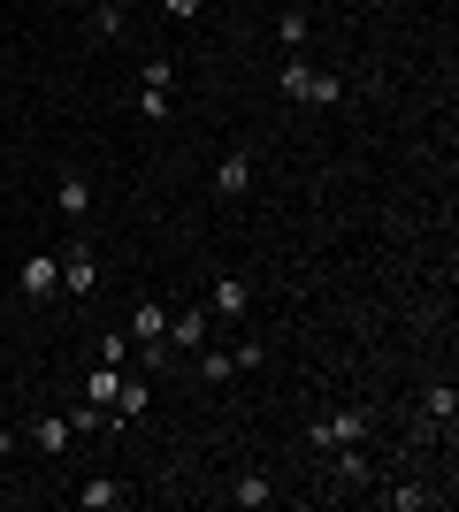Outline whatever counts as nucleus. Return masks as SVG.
<instances>
[{"label":"nucleus","instance_id":"f257e3e1","mask_svg":"<svg viewBox=\"0 0 459 512\" xmlns=\"http://www.w3.org/2000/svg\"><path fill=\"white\" fill-rule=\"evenodd\" d=\"M368 406H345V413H329V421H314L306 428V444L314 451H337V444H368Z\"/></svg>","mask_w":459,"mask_h":512},{"label":"nucleus","instance_id":"f03ea898","mask_svg":"<svg viewBox=\"0 0 459 512\" xmlns=\"http://www.w3.org/2000/svg\"><path fill=\"white\" fill-rule=\"evenodd\" d=\"M62 291H69V299H77V306H85L92 291H100V253H92L85 237H77V245H69V253H62Z\"/></svg>","mask_w":459,"mask_h":512},{"label":"nucleus","instance_id":"7ed1b4c3","mask_svg":"<svg viewBox=\"0 0 459 512\" xmlns=\"http://www.w3.org/2000/svg\"><path fill=\"white\" fill-rule=\"evenodd\" d=\"M215 337V314H207V306H169V352H199V344Z\"/></svg>","mask_w":459,"mask_h":512},{"label":"nucleus","instance_id":"20e7f679","mask_svg":"<svg viewBox=\"0 0 459 512\" xmlns=\"http://www.w3.org/2000/svg\"><path fill=\"white\" fill-rule=\"evenodd\" d=\"M16 283H23V299H31V306H46L54 291H62V253H31Z\"/></svg>","mask_w":459,"mask_h":512},{"label":"nucleus","instance_id":"39448f33","mask_svg":"<svg viewBox=\"0 0 459 512\" xmlns=\"http://www.w3.org/2000/svg\"><path fill=\"white\" fill-rule=\"evenodd\" d=\"M207 314H215V321H245V314H253V283H245V276H215Z\"/></svg>","mask_w":459,"mask_h":512},{"label":"nucleus","instance_id":"423d86ee","mask_svg":"<svg viewBox=\"0 0 459 512\" xmlns=\"http://www.w3.org/2000/svg\"><path fill=\"white\" fill-rule=\"evenodd\" d=\"M215 192L222 199H245V192H253V153H222V161H215Z\"/></svg>","mask_w":459,"mask_h":512},{"label":"nucleus","instance_id":"0eeeda50","mask_svg":"<svg viewBox=\"0 0 459 512\" xmlns=\"http://www.w3.org/2000/svg\"><path fill=\"white\" fill-rule=\"evenodd\" d=\"M329 459H337V482H345V490H368V482H375V467H368V451H360V444H337Z\"/></svg>","mask_w":459,"mask_h":512},{"label":"nucleus","instance_id":"6e6552de","mask_svg":"<svg viewBox=\"0 0 459 512\" xmlns=\"http://www.w3.org/2000/svg\"><path fill=\"white\" fill-rule=\"evenodd\" d=\"M54 207H62L69 222H85V214H92V184H85V176H77V169H69L62 184H54Z\"/></svg>","mask_w":459,"mask_h":512},{"label":"nucleus","instance_id":"1a4fd4ad","mask_svg":"<svg viewBox=\"0 0 459 512\" xmlns=\"http://www.w3.org/2000/svg\"><path fill=\"white\" fill-rule=\"evenodd\" d=\"M69 436H77V428H69V413H39V421H31V444H39L46 459H54V451H69Z\"/></svg>","mask_w":459,"mask_h":512},{"label":"nucleus","instance_id":"9d476101","mask_svg":"<svg viewBox=\"0 0 459 512\" xmlns=\"http://www.w3.org/2000/svg\"><path fill=\"white\" fill-rule=\"evenodd\" d=\"M77 505H85V512H115V505H131V490L100 474V482H85V490H77Z\"/></svg>","mask_w":459,"mask_h":512},{"label":"nucleus","instance_id":"9b49d317","mask_svg":"<svg viewBox=\"0 0 459 512\" xmlns=\"http://www.w3.org/2000/svg\"><path fill=\"white\" fill-rule=\"evenodd\" d=\"M192 375H199V383H230V375H238V352H215V344H199V352H192Z\"/></svg>","mask_w":459,"mask_h":512},{"label":"nucleus","instance_id":"f8f14e48","mask_svg":"<svg viewBox=\"0 0 459 512\" xmlns=\"http://www.w3.org/2000/svg\"><path fill=\"white\" fill-rule=\"evenodd\" d=\"M115 383H123V367H108V360H100V367L85 375V406H100V413H108V406H115Z\"/></svg>","mask_w":459,"mask_h":512},{"label":"nucleus","instance_id":"ddd939ff","mask_svg":"<svg viewBox=\"0 0 459 512\" xmlns=\"http://www.w3.org/2000/svg\"><path fill=\"white\" fill-rule=\"evenodd\" d=\"M230 505H245V512L276 505V490H268V474H238V482H230Z\"/></svg>","mask_w":459,"mask_h":512},{"label":"nucleus","instance_id":"4468645a","mask_svg":"<svg viewBox=\"0 0 459 512\" xmlns=\"http://www.w3.org/2000/svg\"><path fill=\"white\" fill-rule=\"evenodd\" d=\"M153 406V383H146V375H138V383H115V406L108 413H123V421H138V413H146Z\"/></svg>","mask_w":459,"mask_h":512},{"label":"nucleus","instance_id":"2eb2a0df","mask_svg":"<svg viewBox=\"0 0 459 512\" xmlns=\"http://www.w3.org/2000/svg\"><path fill=\"white\" fill-rule=\"evenodd\" d=\"M337 100H345V77L314 69V77H306V100H299V107H337Z\"/></svg>","mask_w":459,"mask_h":512},{"label":"nucleus","instance_id":"dca6fc26","mask_svg":"<svg viewBox=\"0 0 459 512\" xmlns=\"http://www.w3.org/2000/svg\"><path fill=\"white\" fill-rule=\"evenodd\" d=\"M123 16H131V0H92V31H100V39H115Z\"/></svg>","mask_w":459,"mask_h":512},{"label":"nucleus","instance_id":"f3484780","mask_svg":"<svg viewBox=\"0 0 459 512\" xmlns=\"http://www.w3.org/2000/svg\"><path fill=\"white\" fill-rule=\"evenodd\" d=\"M276 46H284V54H306V8H284V23H276Z\"/></svg>","mask_w":459,"mask_h":512},{"label":"nucleus","instance_id":"a211bd4d","mask_svg":"<svg viewBox=\"0 0 459 512\" xmlns=\"http://www.w3.org/2000/svg\"><path fill=\"white\" fill-rule=\"evenodd\" d=\"M421 413H429V421H444V428H452V413H459L452 383H429V398H421Z\"/></svg>","mask_w":459,"mask_h":512},{"label":"nucleus","instance_id":"6ab92c4d","mask_svg":"<svg viewBox=\"0 0 459 512\" xmlns=\"http://www.w3.org/2000/svg\"><path fill=\"white\" fill-rule=\"evenodd\" d=\"M138 115H146V123H169V92H161V85H138Z\"/></svg>","mask_w":459,"mask_h":512},{"label":"nucleus","instance_id":"aec40b11","mask_svg":"<svg viewBox=\"0 0 459 512\" xmlns=\"http://www.w3.org/2000/svg\"><path fill=\"white\" fill-rule=\"evenodd\" d=\"M138 85H161V92H169L176 85V62H169V54H153V62L138 69Z\"/></svg>","mask_w":459,"mask_h":512},{"label":"nucleus","instance_id":"412c9836","mask_svg":"<svg viewBox=\"0 0 459 512\" xmlns=\"http://www.w3.org/2000/svg\"><path fill=\"white\" fill-rule=\"evenodd\" d=\"M100 360L123 367V360H131V337H123V329H108V337H100Z\"/></svg>","mask_w":459,"mask_h":512},{"label":"nucleus","instance_id":"4be33fe9","mask_svg":"<svg viewBox=\"0 0 459 512\" xmlns=\"http://www.w3.org/2000/svg\"><path fill=\"white\" fill-rule=\"evenodd\" d=\"M69 428H77V436H92V428H108V413H100V406H77V413H69Z\"/></svg>","mask_w":459,"mask_h":512},{"label":"nucleus","instance_id":"5701e85b","mask_svg":"<svg viewBox=\"0 0 459 512\" xmlns=\"http://www.w3.org/2000/svg\"><path fill=\"white\" fill-rule=\"evenodd\" d=\"M421 505H437L429 490H391V512H421Z\"/></svg>","mask_w":459,"mask_h":512},{"label":"nucleus","instance_id":"b1692460","mask_svg":"<svg viewBox=\"0 0 459 512\" xmlns=\"http://www.w3.org/2000/svg\"><path fill=\"white\" fill-rule=\"evenodd\" d=\"M161 8H169L176 23H192V16H199V0H161Z\"/></svg>","mask_w":459,"mask_h":512},{"label":"nucleus","instance_id":"393cba45","mask_svg":"<svg viewBox=\"0 0 459 512\" xmlns=\"http://www.w3.org/2000/svg\"><path fill=\"white\" fill-rule=\"evenodd\" d=\"M8 444H16V436H8V428H0V459H8Z\"/></svg>","mask_w":459,"mask_h":512},{"label":"nucleus","instance_id":"a878e982","mask_svg":"<svg viewBox=\"0 0 459 512\" xmlns=\"http://www.w3.org/2000/svg\"><path fill=\"white\" fill-rule=\"evenodd\" d=\"M54 8H92V0H54Z\"/></svg>","mask_w":459,"mask_h":512}]
</instances>
